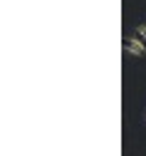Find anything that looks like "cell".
<instances>
[{"mask_svg": "<svg viewBox=\"0 0 146 156\" xmlns=\"http://www.w3.org/2000/svg\"><path fill=\"white\" fill-rule=\"evenodd\" d=\"M124 50H126L129 55H134V57H146V45L136 35H126L124 37Z\"/></svg>", "mask_w": 146, "mask_h": 156, "instance_id": "cell-1", "label": "cell"}, {"mask_svg": "<svg viewBox=\"0 0 146 156\" xmlns=\"http://www.w3.org/2000/svg\"><path fill=\"white\" fill-rule=\"evenodd\" d=\"M134 35L139 37V40H146V23H139V25L134 27Z\"/></svg>", "mask_w": 146, "mask_h": 156, "instance_id": "cell-2", "label": "cell"}]
</instances>
